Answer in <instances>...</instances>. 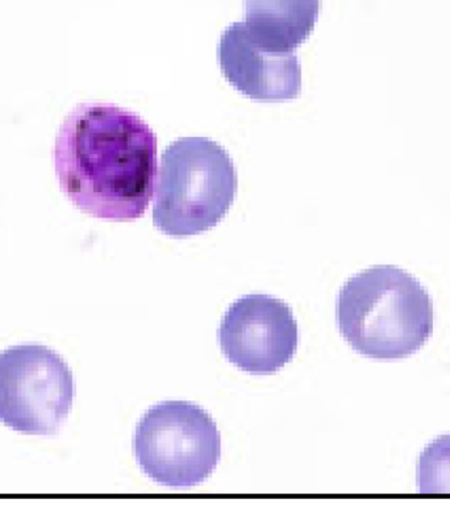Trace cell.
<instances>
[{"mask_svg":"<svg viewBox=\"0 0 450 512\" xmlns=\"http://www.w3.org/2000/svg\"><path fill=\"white\" fill-rule=\"evenodd\" d=\"M157 147V136L139 115L114 104H79L54 145L62 193L94 218L139 219L152 199Z\"/></svg>","mask_w":450,"mask_h":512,"instance_id":"1","label":"cell"},{"mask_svg":"<svg viewBox=\"0 0 450 512\" xmlns=\"http://www.w3.org/2000/svg\"><path fill=\"white\" fill-rule=\"evenodd\" d=\"M433 303L422 283L397 266L349 278L336 302V320L350 347L377 360L419 351L433 332Z\"/></svg>","mask_w":450,"mask_h":512,"instance_id":"2","label":"cell"},{"mask_svg":"<svg viewBox=\"0 0 450 512\" xmlns=\"http://www.w3.org/2000/svg\"><path fill=\"white\" fill-rule=\"evenodd\" d=\"M236 193L229 153L206 137H183L162 154L154 226L173 237L211 230L227 215Z\"/></svg>","mask_w":450,"mask_h":512,"instance_id":"3","label":"cell"},{"mask_svg":"<svg viewBox=\"0 0 450 512\" xmlns=\"http://www.w3.org/2000/svg\"><path fill=\"white\" fill-rule=\"evenodd\" d=\"M143 472L169 487L199 485L222 457V436L214 419L189 402L158 403L145 412L133 437Z\"/></svg>","mask_w":450,"mask_h":512,"instance_id":"4","label":"cell"},{"mask_svg":"<svg viewBox=\"0 0 450 512\" xmlns=\"http://www.w3.org/2000/svg\"><path fill=\"white\" fill-rule=\"evenodd\" d=\"M75 397L72 370L44 345L0 353V422L25 435L56 434Z\"/></svg>","mask_w":450,"mask_h":512,"instance_id":"5","label":"cell"},{"mask_svg":"<svg viewBox=\"0 0 450 512\" xmlns=\"http://www.w3.org/2000/svg\"><path fill=\"white\" fill-rule=\"evenodd\" d=\"M219 343L237 368L254 374L274 373L297 353L298 323L293 310L281 299L247 295L225 312Z\"/></svg>","mask_w":450,"mask_h":512,"instance_id":"6","label":"cell"},{"mask_svg":"<svg viewBox=\"0 0 450 512\" xmlns=\"http://www.w3.org/2000/svg\"><path fill=\"white\" fill-rule=\"evenodd\" d=\"M218 60L237 91L260 103L294 101L302 91V66L295 52H270L254 43L243 23L222 33Z\"/></svg>","mask_w":450,"mask_h":512,"instance_id":"7","label":"cell"},{"mask_svg":"<svg viewBox=\"0 0 450 512\" xmlns=\"http://www.w3.org/2000/svg\"><path fill=\"white\" fill-rule=\"evenodd\" d=\"M244 26L254 43L289 53L303 44L318 23L322 0H243Z\"/></svg>","mask_w":450,"mask_h":512,"instance_id":"8","label":"cell"},{"mask_svg":"<svg viewBox=\"0 0 450 512\" xmlns=\"http://www.w3.org/2000/svg\"><path fill=\"white\" fill-rule=\"evenodd\" d=\"M418 487L422 494H450V435L437 437L420 455Z\"/></svg>","mask_w":450,"mask_h":512,"instance_id":"9","label":"cell"}]
</instances>
